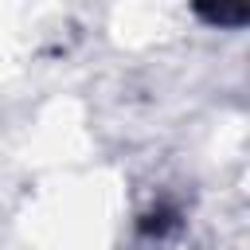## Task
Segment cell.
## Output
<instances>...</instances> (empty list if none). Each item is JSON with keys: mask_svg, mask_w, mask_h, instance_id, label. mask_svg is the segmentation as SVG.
Segmentation results:
<instances>
[{"mask_svg": "<svg viewBox=\"0 0 250 250\" xmlns=\"http://www.w3.org/2000/svg\"><path fill=\"white\" fill-rule=\"evenodd\" d=\"M199 20H207V23H219V27H242L246 20H250V8H211V4H195L191 8Z\"/></svg>", "mask_w": 250, "mask_h": 250, "instance_id": "obj_1", "label": "cell"}, {"mask_svg": "<svg viewBox=\"0 0 250 250\" xmlns=\"http://www.w3.org/2000/svg\"><path fill=\"white\" fill-rule=\"evenodd\" d=\"M141 234H164L168 227H176V211H164V207H156V211H148L141 223Z\"/></svg>", "mask_w": 250, "mask_h": 250, "instance_id": "obj_2", "label": "cell"}]
</instances>
